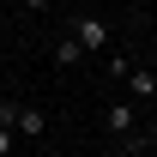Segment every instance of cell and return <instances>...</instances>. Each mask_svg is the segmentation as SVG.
I'll return each instance as SVG.
<instances>
[{"label":"cell","mask_w":157,"mask_h":157,"mask_svg":"<svg viewBox=\"0 0 157 157\" xmlns=\"http://www.w3.org/2000/svg\"><path fill=\"white\" fill-rule=\"evenodd\" d=\"M67 30H73V42L85 48V55H103V48H109V24H103V18H91V12H85V18H73Z\"/></svg>","instance_id":"1"},{"label":"cell","mask_w":157,"mask_h":157,"mask_svg":"<svg viewBox=\"0 0 157 157\" xmlns=\"http://www.w3.org/2000/svg\"><path fill=\"white\" fill-rule=\"evenodd\" d=\"M103 127H109L115 139H127L139 127V103H109V109H103Z\"/></svg>","instance_id":"2"},{"label":"cell","mask_w":157,"mask_h":157,"mask_svg":"<svg viewBox=\"0 0 157 157\" xmlns=\"http://www.w3.org/2000/svg\"><path fill=\"white\" fill-rule=\"evenodd\" d=\"M157 97V73L151 67H127V103H151Z\"/></svg>","instance_id":"3"},{"label":"cell","mask_w":157,"mask_h":157,"mask_svg":"<svg viewBox=\"0 0 157 157\" xmlns=\"http://www.w3.org/2000/svg\"><path fill=\"white\" fill-rule=\"evenodd\" d=\"M12 133H24V139H42V133H48V121H42V109L18 103V121H12Z\"/></svg>","instance_id":"4"},{"label":"cell","mask_w":157,"mask_h":157,"mask_svg":"<svg viewBox=\"0 0 157 157\" xmlns=\"http://www.w3.org/2000/svg\"><path fill=\"white\" fill-rule=\"evenodd\" d=\"M78 60H85V48H78L73 36H60L55 42V67H78Z\"/></svg>","instance_id":"5"},{"label":"cell","mask_w":157,"mask_h":157,"mask_svg":"<svg viewBox=\"0 0 157 157\" xmlns=\"http://www.w3.org/2000/svg\"><path fill=\"white\" fill-rule=\"evenodd\" d=\"M12 121H18V103H12V97H0V127H12Z\"/></svg>","instance_id":"6"},{"label":"cell","mask_w":157,"mask_h":157,"mask_svg":"<svg viewBox=\"0 0 157 157\" xmlns=\"http://www.w3.org/2000/svg\"><path fill=\"white\" fill-rule=\"evenodd\" d=\"M12 139H18L12 127H0V157H12Z\"/></svg>","instance_id":"7"},{"label":"cell","mask_w":157,"mask_h":157,"mask_svg":"<svg viewBox=\"0 0 157 157\" xmlns=\"http://www.w3.org/2000/svg\"><path fill=\"white\" fill-rule=\"evenodd\" d=\"M18 6H24V12H48V0H18Z\"/></svg>","instance_id":"8"},{"label":"cell","mask_w":157,"mask_h":157,"mask_svg":"<svg viewBox=\"0 0 157 157\" xmlns=\"http://www.w3.org/2000/svg\"><path fill=\"white\" fill-rule=\"evenodd\" d=\"M42 157H67V151H55V145H48V151H42Z\"/></svg>","instance_id":"9"}]
</instances>
